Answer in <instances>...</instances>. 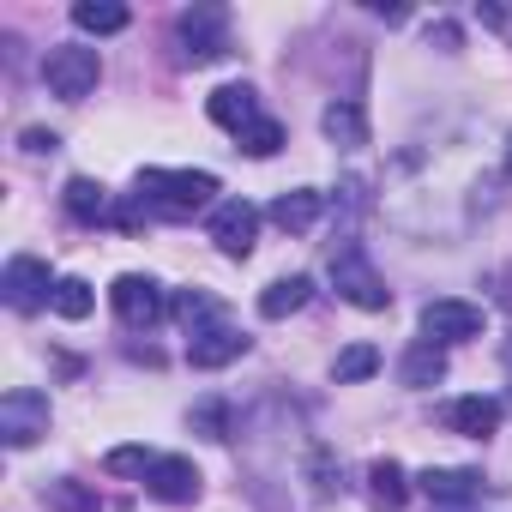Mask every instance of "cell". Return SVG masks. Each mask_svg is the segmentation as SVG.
<instances>
[{"label": "cell", "mask_w": 512, "mask_h": 512, "mask_svg": "<svg viewBox=\"0 0 512 512\" xmlns=\"http://www.w3.org/2000/svg\"><path fill=\"white\" fill-rule=\"evenodd\" d=\"M181 55L193 61V67H205V61H217V55H229V19L217 13V7H193V13H181Z\"/></svg>", "instance_id": "obj_7"}, {"label": "cell", "mask_w": 512, "mask_h": 512, "mask_svg": "<svg viewBox=\"0 0 512 512\" xmlns=\"http://www.w3.org/2000/svg\"><path fill=\"white\" fill-rule=\"evenodd\" d=\"M205 115L241 139L253 121H260V103H253V91H247V85H223V91H211V97H205Z\"/></svg>", "instance_id": "obj_12"}, {"label": "cell", "mask_w": 512, "mask_h": 512, "mask_svg": "<svg viewBox=\"0 0 512 512\" xmlns=\"http://www.w3.org/2000/svg\"><path fill=\"white\" fill-rule=\"evenodd\" d=\"M482 332V308L476 302H458V296H440L422 308V338L428 344H458V338H476Z\"/></svg>", "instance_id": "obj_8"}, {"label": "cell", "mask_w": 512, "mask_h": 512, "mask_svg": "<svg viewBox=\"0 0 512 512\" xmlns=\"http://www.w3.org/2000/svg\"><path fill=\"white\" fill-rule=\"evenodd\" d=\"M193 428L211 434V440H229V410H223V404H199V410H193Z\"/></svg>", "instance_id": "obj_28"}, {"label": "cell", "mask_w": 512, "mask_h": 512, "mask_svg": "<svg viewBox=\"0 0 512 512\" xmlns=\"http://www.w3.org/2000/svg\"><path fill=\"white\" fill-rule=\"evenodd\" d=\"M43 79H49L55 97L85 103V97L97 91V79H103V61H97V49H85V43H61V49L43 55Z\"/></svg>", "instance_id": "obj_2"}, {"label": "cell", "mask_w": 512, "mask_h": 512, "mask_svg": "<svg viewBox=\"0 0 512 512\" xmlns=\"http://www.w3.org/2000/svg\"><path fill=\"white\" fill-rule=\"evenodd\" d=\"M61 320H85L91 308H97V296H91V284L85 278H55V302H49Z\"/></svg>", "instance_id": "obj_22"}, {"label": "cell", "mask_w": 512, "mask_h": 512, "mask_svg": "<svg viewBox=\"0 0 512 512\" xmlns=\"http://www.w3.org/2000/svg\"><path fill=\"white\" fill-rule=\"evenodd\" d=\"M320 211H326V193H314V187H296V193H278V199H272V223L290 229V235L314 229Z\"/></svg>", "instance_id": "obj_13"}, {"label": "cell", "mask_w": 512, "mask_h": 512, "mask_svg": "<svg viewBox=\"0 0 512 512\" xmlns=\"http://www.w3.org/2000/svg\"><path fill=\"white\" fill-rule=\"evenodd\" d=\"M109 302H115V314H121V326H133V332H145V326H157V320L169 314V302H163V290H157L151 278H139V272H127V278H115V290H109Z\"/></svg>", "instance_id": "obj_6"}, {"label": "cell", "mask_w": 512, "mask_h": 512, "mask_svg": "<svg viewBox=\"0 0 512 512\" xmlns=\"http://www.w3.org/2000/svg\"><path fill=\"white\" fill-rule=\"evenodd\" d=\"M151 464H157V458H151L145 446H115V452L103 458L109 476H151Z\"/></svg>", "instance_id": "obj_26"}, {"label": "cell", "mask_w": 512, "mask_h": 512, "mask_svg": "<svg viewBox=\"0 0 512 512\" xmlns=\"http://www.w3.org/2000/svg\"><path fill=\"white\" fill-rule=\"evenodd\" d=\"M25 151H55V133H43V127H31V133H25Z\"/></svg>", "instance_id": "obj_29"}, {"label": "cell", "mask_w": 512, "mask_h": 512, "mask_svg": "<svg viewBox=\"0 0 512 512\" xmlns=\"http://www.w3.org/2000/svg\"><path fill=\"white\" fill-rule=\"evenodd\" d=\"M506 362H512V344H506Z\"/></svg>", "instance_id": "obj_30"}, {"label": "cell", "mask_w": 512, "mask_h": 512, "mask_svg": "<svg viewBox=\"0 0 512 512\" xmlns=\"http://www.w3.org/2000/svg\"><path fill=\"white\" fill-rule=\"evenodd\" d=\"M332 284L344 290V302H356L362 314H380V308H392V290H386V278L362 260L356 247H344V253H332Z\"/></svg>", "instance_id": "obj_4"}, {"label": "cell", "mask_w": 512, "mask_h": 512, "mask_svg": "<svg viewBox=\"0 0 512 512\" xmlns=\"http://www.w3.org/2000/svg\"><path fill=\"white\" fill-rule=\"evenodd\" d=\"M127 7H115V0H79L73 7V25L79 31H91V37H115V31H127Z\"/></svg>", "instance_id": "obj_18"}, {"label": "cell", "mask_w": 512, "mask_h": 512, "mask_svg": "<svg viewBox=\"0 0 512 512\" xmlns=\"http://www.w3.org/2000/svg\"><path fill=\"white\" fill-rule=\"evenodd\" d=\"M374 368H380V350H374V344H350V350L332 362V380H338V386H356V380H368Z\"/></svg>", "instance_id": "obj_23"}, {"label": "cell", "mask_w": 512, "mask_h": 512, "mask_svg": "<svg viewBox=\"0 0 512 512\" xmlns=\"http://www.w3.org/2000/svg\"><path fill=\"white\" fill-rule=\"evenodd\" d=\"M145 494L163 500V506H187V500H199V470H193V458H157L151 476H145Z\"/></svg>", "instance_id": "obj_11"}, {"label": "cell", "mask_w": 512, "mask_h": 512, "mask_svg": "<svg viewBox=\"0 0 512 512\" xmlns=\"http://www.w3.org/2000/svg\"><path fill=\"white\" fill-rule=\"evenodd\" d=\"M320 127H326L332 145H368V115H362V103H332V109L320 115Z\"/></svg>", "instance_id": "obj_19"}, {"label": "cell", "mask_w": 512, "mask_h": 512, "mask_svg": "<svg viewBox=\"0 0 512 512\" xmlns=\"http://www.w3.org/2000/svg\"><path fill=\"white\" fill-rule=\"evenodd\" d=\"M43 434H49V398L37 386H13L7 398H0V440L19 452V446H31Z\"/></svg>", "instance_id": "obj_3"}, {"label": "cell", "mask_w": 512, "mask_h": 512, "mask_svg": "<svg viewBox=\"0 0 512 512\" xmlns=\"http://www.w3.org/2000/svg\"><path fill=\"white\" fill-rule=\"evenodd\" d=\"M422 494L440 500V506H464V500L482 494V476H470V470H422Z\"/></svg>", "instance_id": "obj_15"}, {"label": "cell", "mask_w": 512, "mask_h": 512, "mask_svg": "<svg viewBox=\"0 0 512 512\" xmlns=\"http://www.w3.org/2000/svg\"><path fill=\"white\" fill-rule=\"evenodd\" d=\"M67 211H73L79 223H97V217L109 211V193H103L91 175H73V181H67Z\"/></svg>", "instance_id": "obj_21"}, {"label": "cell", "mask_w": 512, "mask_h": 512, "mask_svg": "<svg viewBox=\"0 0 512 512\" xmlns=\"http://www.w3.org/2000/svg\"><path fill=\"white\" fill-rule=\"evenodd\" d=\"M368 482H374V494H380L386 506H404V470H398L392 458H386V464H374V470H368Z\"/></svg>", "instance_id": "obj_27"}, {"label": "cell", "mask_w": 512, "mask_h": 512, "mask_svg": "<svg viewBox=\"0 0 512 512\" xmlns=\"http://www.w3.org/2000/svg\"><path fill=\"white\" fill-rule=\"evenodd\" d=\"M446 422H452L458 434H470V440H488V434L500 428V404H494V398H458V404L446 410Z\"/></svg>", "instance_id": "obj_16"}, {"label": "cell", "mask_w": 512, "mask_h": 512, "mask_svg": "<svg viewBox=\"0 0 512 512\" xmlns=\"http://www.w3.org/2000/svg\"><path fill=\"white\" fill-rule=\"evenodd\" d=\"M398 374H404V386H434V380H446V350L422 338V344H410V350H404Z\"/></svg>", "instance_id": "obj_17"}, {"label": "cell", "mask_w": 512, "mask_h": 512, "mask_svg": "<svg viewBox=\"0 0 512 512\" xmlns=\"http://www.w3.org/2000/svg\"><path fill=\"white\" fill-rule=\"evenodd\" d=\"M139 199H145V211L193 217V211L217 205V175H205V169H139Z\"/></svg>", "instance_id": "obj_1"}, {"label": "cell", "mask_w": 512, "mask_h": 512, "mask_svg": "<svg viewBox=\"0 0 512 512\" xmlns=\"http://www.w3.org/2000/svg\"><path fill=\"white\" fill-rule=\"evenodd\" d=\"M175 320H181L187 332H205V326L223 320V302L205 296V290H181V296H175Z\"/></svg>", "instance_id": "obj_20"}, {"label": "cell", "mask_w": 512, "mask_h": 512, "mask_svg": "<svg viewBox=\"0 0 512 512\" xmlns=\"http://www.w3.org/2000/svg\"><path fill=\"white\" fill-rule=\"evenodd\" d=\"M278 145H284V127H278L272 115H260V121L241 133V151H247V157H272Z\"/></svg>", "instance_id": "obj_24"}, {"label": "cell", "mask_w": 512, "mask_h": 512, "mask_svg": "<svg viewBox=\"0 0 512 512\" xmlns=\"http://www.w3.org/2000/svg\"><path fill=\"white\" fill-rule=\"evenodd\" d=\"M205 235L217 241V253H229V260H247V253H253V235H260V211H253L247 199H217Z\"/></svg>", "instance_id": "obj_5"}, {"label": "cell", "mask_w": 512, "mask_h": 512, "mask_svg": "<svg viewBox=\"0 0 512 512\" xmlns=\"http://www.w3.org/2000/svg\"><path fill=\"white\" fill-rule=\"evenodd\" d=\"M308 296H314V278L308 272H290V278H278V284L260 290V314L266 320H290V314L308 308Z\"/></svg>", "instance_id": "obj_14"}, {"label": "cell", "mask_w": 512, "mask_h": 512, "mask_svg": "<svg viewBox=\"0 0 512 512\" xmlns=\"http://www.w3.org/2000/svg\"><path fill=\"white\" fill-rule=\"evenodd\" d=\"M43 500H49L55 512H97V494H91V488H79V482H49V488H43Z\"/></svg>", "instance_id": "obj_25"}, {"label": "cell", "mask_w": 512, "mask_h": 512, "mask_svg": "<svg viewBox=\"0 0 512 512\" xmlns=\"http://www.w3.org/2000/svg\"><path fill=\"white\" fill-rule=\"evenodd\" d=\"M0 290H7V302H13L19 314H37L43 302H55L49 266L37 260V253H19V260H7V278H0Z\"/></svg>", "instance_id": "obj_9"}, {"label": "cell", "mask_w": 512, "mask_h": 512, "mask_svg": "<svg viewBox=\"0 0 512 512\" xmlns=\"http://www.w3.org/2000/svg\"><path fill=\"white\" fill-rule=\"evenodd\" d=\"M235 356H247V332H235L229 320H217V326H205V332L187 338V362L193 368H229Z\"/></svg>", "instance_id": "obj_10"}]
</instances>
